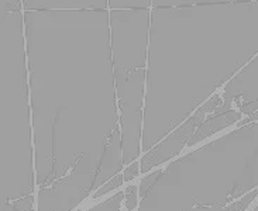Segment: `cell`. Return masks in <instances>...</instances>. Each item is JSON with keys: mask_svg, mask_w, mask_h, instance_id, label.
<instances>
[{"mask_svg": "<svg viewBox=\"0 0 258 211\" xmlns=\"http://www.w3.org/2000/svg\"><path fill=\"white\" fill-rule=\"evenodd\" d=\"M124 183V176L123 175H117L116 177H113L110 182L107 183V184H105V186H102L100 189L92 196V200H98V198H100L102 196H105V194H107L109 191H112V190L114 189H119L120 186Z\"/></svg>", "mask_w": 258, "mask_h": 211, "instance_id": "obj_1", "label": "cell"}, {"mask_svg": "<svg viewBox=\"0 0 258 211\" xmlns=\"http://www.w3.org/2000/svg\"><path fill=\"white\" fill-rule=\"evenodd\" d=\"M257 196H258V190H252L251 193H248L247 196L243 197L240 201H236V203H233L231 205H229V207L220 208L219 211H244Z\"/></svg>", "mask_w": 258, "mask_h": 211, "instance_id": "obj_2", "label": "cell"}, {"mask_svg": "<svg viewBox=\"0 0 258 211\" xmlns=\"http://www.w3.org/2000/svg\"><path fill=\"white\" fill-rule=\"evenodd\" d=\"M139 186L137 184H130L124 190V197H126V208L127 211H134L139 203Z\"/></svg>", "mask_w": 258, "mask_h": 211, "instance_id": "obj_3", "label": "cell"}, {"mask_svg": "<svg viewBox=\"0 0 258 211\" xmlns=\"http://www.w3.org/2000/svg\"><path fill=\"white\" fill-rule=\"evenodd\" d=\"M123 176H124V182H130L134 177H137L139 176V163L134 162L130 168L126 169V172L123 173Z\"/></svg>", "mask_w": 258, "mask_h": 211, "instance_id": "obj_4", "label": "cell"}]
</instances>
